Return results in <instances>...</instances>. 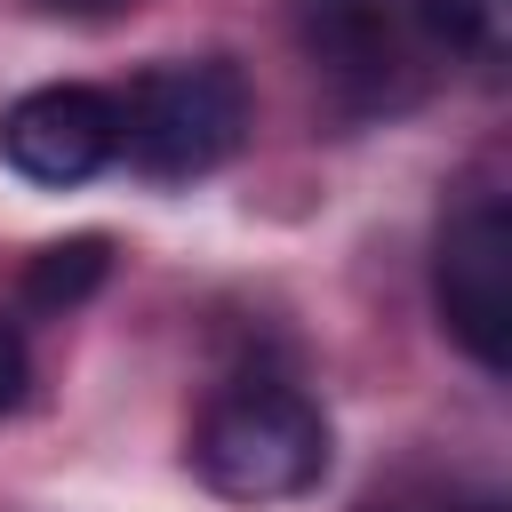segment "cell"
I'll list each match as a JSON object with an SVG mask.
<instances>
[{
    "instance_id": "3",
    "label": "cell",
    "mask_w": 512,
    "mask_h": 512,
    "mask_svg": "<svg viewBox=\"0 0 512 512\" xmlns=\"http://www.w3.org/2000/svg\"><path fill=\"white\" fill-rule=\"evenodd\" d=\"M120 152L144 184H192L216 176L248 144V80L224 56H160L128 88H112Z\"/></svg>"
},
{
    "instance_id": "9",
    "label": "cell",
    "mask_w": 512,
    "mask_h": 512,
    "mask_svg": "<svg viewBox=\"0 0 512 512\" xmlns=\"http://www.w3.org/2000/svg\"><path fill=\"white\" fill-rule=\"evenodd\" d=\"M432 512H504V496H472V504H432Z\"/></svg>"
},
{
    "instance_id": "8",
    "label": "cell",
    "mask_w": 512,
    "mask_h": 512,
    "mask_svg": "<svg viewBox=\"0 0 512 512\" xmlns=\"http://www.w3.org/2000/svg\"><path fill=\"white\" fill-rule=\"evenodd\" d=\"M24 384H32V352H24L16 320H0V416L24 408Z\"/></svg>"
},
{
    "instance_id": "5",
    "label": "cell",
    "mask_w": 512,
    "mask_h": 512,
    "mask_svg": "<svg viewBox=\"0 0 512 512\" xmlns=\"http://www.w3.org/2000/svg\"><path fill=\"white\" fill-rule=\"evenodd\" d=\"M112 152H120L112 88L48 80V88H24V96L0 112V160H8L24 184L72 192V184H88L96 168H112Z\"/></svg>"
},
{
    "instance_id": "7",
    "label": "cell",
    "mask_w": 512,
    "mask_h": 512,
    "mask_svg": "<svg viewBox=\"0 0 512 512\" xmlns=\"http://www.w3.org/2000/svg\"><path fill=\"white\" fill-rule=\"evenodd\" d=\"M432 16H440V40H448V64L496 72L512 56V0H432Z\"/></svg>"
},
{
    "instance_id": "4",
    "label": "cell",
    "mask_w": 512,
    "mask_h": 512,
    "mask_svg": "<svg viewBox=\"0 0 512 512\" xmlns=\"http://www.w3.org/2000/svg\"><path fill=\"white\" fill-rule=\"evenodd\" d=\"M432 304H440V328L488 376H504V352H512V200L496 176H472L448 200L440 240H432Z\"/></svg>"
},
{
    "instance_id": "2",
    "label": "cell",
    "mask_w": 512,
    "mask_h": 512,
    "mask_svg": "<svg viewBox=\"0 0 512 512\" xmlns=\"http://www.w3.org/2000/svg\"><path fill=\"white\" fill-rule=\"evenodd\" d=\"M296 40L312 80L360 120L408 112L448 80L432 0H296Z\"/></svg>"
},
{
    "instance_id": "10",
    "label": "cell",
    "mask_w": 512,
    "mask_h": 512,
    "mask_svg": "<svg viewBox=\"0 0 512 512\" xmlns=\"http://www.w3.org/2000/svg\"><path fill=\"white\" fill-rule=\"evenodd\" d=\"M72 8H104V0H72Z\"/></svg>"
},
{
    "instance_id": "1",
    "label": "cell",
    "mask_w": 512,
    "mask_h": 512,
    "mask_svg": "<svg viewBox=\"0 0 512 512\" xmlns=\"http://www.w3.org/2000/svg\"><path fill=\"white\" fill-rule=\"evenodd\" d=\"M192 480L224 504H288L328 480V416L296 376H224L192 416Z\"/></svg>"
},
{
    "instance_id": "6",
    "label": "cell",
    "mask_w": 512,
    "mask_h": 512,
    "mask_svg": "<svg viewBox=\"0 0 512 512\" xmlns=\"http://www.w3.org/2000/svg\"><path fill=\"white\" fill-rule=\"evenodd\" d=\"M112 272V240L104 232H80V240H48L24 272H16V296L32 304V312H72L96 280Z\"/></svg>"
}]
</instances>
